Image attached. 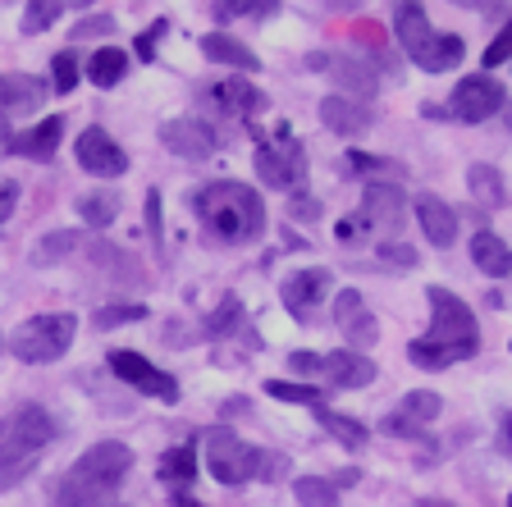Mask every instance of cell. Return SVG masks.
Listing matches in <instances>:
<instances>
[{
	"label": "cell",
	"instance_id": "1",
	"mask_svg": "<svg viewBox=\"0 0 512 507\" xmlns=\"http://www.w3.org/2000/svg\"><path fill=\"white\" fill-rule=\"evenodd\" d=\"M426 297H430V311H435V320H430V334L426 338L407 343V357H412V366L444 370V366H453V361L476 357L480 329H476V316H471L467 302H462L458 293H448V288H430Z\"/></svg>",
	"mask_w": 512,
	"mask_h": 507
},
{
	"label": "cell",
	"instance_id": "2",
	"mask_svg": "<svg viewBox=\"0 0 512 507\" xmlns=\"http://www.w3.org/2000/svg\"><path fill=\"white\" fill-rule=\"evenodd\" d=\"M192 211L202 220V229L211 233L215 243H229V247H243L256 243L261 229H266V201L261 192L247 188V183H206L197 197H192Z\"/></svg>",
	"mask_w": 512,
	"mask_h": 507
},
{
	"label": "cell",
	"instance_id": "3",
	"mask_svg": "<svg viewBox=\"0 0 512 507\" xmlns=\"http://www.w3.org/2000/svg\"><path fill=\"white\" fill-rule=\"evenodd\" d=\"M128 466H133V453L124 444H115V439L92 444L74 462V471H64L55 480V507H106L124 485Z\"/></svg>",
	"mask_w": 512,
	"mask_h": 507
},
{
	"label": "cell",
	"instance_id": "4",
	"mask_svg": "<svg viewBox=\"0 0 512 507\" xmlns=\"http://www.w3.org/2000/svg\"><path fill=\"white\" fill-rule=\"evenodd\" d=\"M394 32H398V42H403V51L412 55V64H421L426 74H444V69L462 64V51H467L462 37L430 28V19H426L421 5H398L394 10Z\"/></svg>",
	"mask_w": 512,
	"mask_h": 507
},
{
	"label": "cell",
	"instance_id": "5",
	"mask_svg": "<svg viewBox=\"0 0 512 507\" xmlns=\"http://www.w3.org/2000/svg\"><path fill=\"white\" fill-rule=\"evenodd\" d=\"M74 334H78V316H69V311L32 316L10 334V352L19 361H28V366H46V361L64 357L74 348Z\"/></svg>",
	"mask_w": 512,
	"mask_h": 507
},
{
	"label": "cell",
	"instance_id": "6",
	"mask_svg": "<svg viewBox=\"0 0 512 507\" xmlns=\"http://www.w3.org/2000/svg\"><path fill=\"white\" fill-rule=\"evenodd\" d=\"M51 439H55V421L37 407V402H23V407H14L10 416H0V462L37 457Z\"/></svg>",
	"mask_w": 512,
	"mask_h": 507
},
{
	"label": "cell",
	"instance_id": "7",
	"mask_svg": "<svg viewBox=\"0 0 512 507\" xmlns=\"http://www.w3.org/2000/svg\"><path fill=\"white\" fill-rule=\"evenodd\" d=\"M202 453H206V471L220 485H247V480H256V466H261V448L238 439L234 430H211Z\"/></svg>",
	"mask_w": 512,
	"mask_h": 507
},
{
	"label": "cell",
	"instance_id": "8",
	"mask_svg": "<svg viewBox=\"0 0 512 507\" xmlns=\"http://www.w3.org/2000/svg\"><path fill=\"white\" fill-rule=\"evenodd\" d=\"M503 106H508V92H503V83L494 74L462 78V83L453 87V96H448V110H453L462 124H485V119H494Z\"/></svg>",
	"mask_w": 512,
	"mask_h": 507
},
{
	"label": "cell",
	"instance_id": "9",
	"mask_svg": "<svg viewBox=\"0 0 512 507\" xmlns=\"http://www.w3.org/2000/svg\"><path fill=\"white\" fill-rule=\"evenodd\" d=\"M256 174H261V183H270V188L293 192L302 183V174H307V147H302L298 138H288V133L266 142V147H256Z\"/></svg>",
	"mask_w": 512,
	"mask_h": 507
},
{
	"label": "cell",
	"instance_id": "10",
	"mask_svg": "<svg viewBox=\"0 0 512 507\" xmlns=\"http://www.w3.org/2000/svg\"><path fill=\"white\" fill-rule=\"evenodd\" d=\"M110 370H115L133 393H147V398H156V402H179V380L165 375L160 366H151L142 352H128V348L110 352Z\"/></svg>",
	"mask_w": 512,
	"mask_h": 507
},
{
	"label": "cell",
	"instance_id": "11",
	"mask_svg": "<svg viewBox=\"0 0 512 507\" xmlns=\"http://www.w3.org/2000/svg\"><path fill=\"white\" fill-rule=\"evenodd\" d=\"M74 156H78V165H83L87 174H101V179H115V174H124L128 169V151L110 138L106 128H87L83 138L74 142Z\"/></svg>",
	"mask_w": 512,
	"mask_h": 507
},
{
	"label": "cell",
	"instance_id": "12",
	"mask_svg": "<svg viewBox=\"0 0 512 507\" xmlns=\"http://www.w3.org/2000/svg\"><path fill=\"white\" fill-rule=\"evenodd\" d=\"M160 138H165V147H170L174 156H183V160H206V156H215V147H220L215 128L206 124V119H197V115L170 119V124L160 128Z\"/></svg>",
	"mask_w": 512,
	"mask_h": 507
},
{
	"label": "cell",
	"instance_id": "13",
	"mask_svg": "<svg viewBox=\"0 0 512 507\" xmlns=\"http://www.w3.org/2000/svg\"><path fill=\"white\" fill-rule=\"evenodd\" d=\"M202 101L211 110H220V115H229V119H252L256 110L266 106V92L261 87H252L247 78H220V83H211L202 92Z\"/></svg>",
	"mask_w": 512,
	"mask_h": 507
},
{
	"label": "cell",
	"instance_id": "14",
	"mask_svg": "<svg viewBox=\"0 0 512 507\" xmlns=\"http://www.w3.org/2000/svg\"><path fill=\"white\" fill-rule=\"evenodd\" d=\"M334 325L348 334L352 352L357 348H371L375 338H380V325L371 320V311H366V297L357 293V288H343L339 302H334Z\"/></svg>",
	"mask_w": 512,
	"mask_h": 507
},
{
	"label": "cell",
	"instance_id": "15",
	"mask_svg": "<svg viewBox=\"0 0 512 507\" xmlns=\"http://www.w3.org/2000/svg\"><path fill=\"white\" fill-rule=\"evenodd\" d=\"M330 270H298V275H288L284 284H279V297H284V307L293 311L298 320H307L311 311L325 302V293H330Z\"/></svg>",
	"mask_w": 512,
	"mask_h": 507
},
{
	"label": "cell",
	"instance_id": "16",
	"mask_svg": "<svg viewBox=\"0 0 512 507\" xmlns=\"http://www.w3.org/2000/svg\"><path fill=\"white\" fill-rule=\"evenodd\" d=\"M357 220H362L371 233L398 229V224H403V192H398L394 183H371V188L362 192V211H357Z\"/></svg>",
	"mask_w": 512,
	"mask_h": 507
},
{
	"label": "cell",
	"instance_id": "17",
	"mask_svg": "<svg viewBox=\"0 0 512 507\" xmlns=\"http://www.w3.org/2000/svg\"><path fill=\"white\" fill-rule=\"evenodd\" d=\"M320 375H325L334 389H366V384L375 380V361L352 348L320 352Z\"/></svg>",
	"mask_w": 512,
	"mask_h": 507
},
{
	"label": "cell",
	"instance_id": "18",
	"mask_svg": "<svg viewBox=\"0 0 512 507\" xmlns=\"http://www.w3.org/2000/svg\"><path fill=\"white\" fill-rule=\"evenodd\" d=\"M416 220H421V233H426L430 247H453L458 243V211H453L448 201L421 192V197H416Z\"/></svg>",
	"mask_w": 512,
	"mask_h": 507
},
{
	"label": "cell",
	"instance_id": "19",
	"mask_svg": "<svg viewBox=\"0 0 512 507\" xmlns=\"http://www.w3.org/2000/svg\"><path fill=\"white\" fill-rule=\"evenodd\" d=\"M320 124L334 128L339 138H362L371 128V110L362 101H348V96H325L320 101Z\"/></svg>",
	"mask_w": 512,
	"mask_h": 507
},
{
	"label": "cell",
	"instance_id": "20",
	"mask_svg": "<svg viewBox=\"0 0 512 507\" xmlns=\"http://www.w3.org/2000/svg\"><path fill=\"white\" fill-rule=\"evenodd\" d=\"M60 133H64V119L51 115V119H42L37 128H23V133H14L5 147H10L14 156H28V160H51L55 147H60Z\"/></svg>",
	"mask_w": 512,
	"mask_h": 507
},
{
	"label": "cell",
	"instance_id": "21",
	"mask_svg": "<svg viewBox=\"0 0 512 507\" xmlns=\"http://www.w3.org/2000/svg\"><path fill=\"white\" fill-rule=\"evenodd\" d=\"M471 261H476L480 275H490V279H508L512 275V247L490 229H480L476 238H471Z\"/></svg>",
	"mask_w": 512,
	"mask_h": 507
},
{
	"label": "cell",
	"instance_id": "22",
	"mask_svg": "<svg viewBox=\"0 0 512 507\" xmlns=\"http://www.w3.org/2000/svg\"><path fill=\"white\" fill-rule=\"evenodd\" d=\"M46 96V83L32 74H0V110H32Z\"/></svg>",
	"mask_w": 512,
	"mask_h": 507
},
{
	"label": "cell",
	"instance_id": "23",
	"mask_svg": "<svg viewBox=\"0 0 512 507\" xmlns=\"http://www.w3.org/2000/svg\"><path fill=\"white\" fill-rule=\"evenodd\" d=\"M202 51L211 55V60H220V64H234L238 74H252V69H256V55L247 51L243 42H234L229 32H206V37H202Z\"/></svg>",
	"mask_w": 512,
	"mask_h": 507
},
{
	"label": "cell",
	"instance_id": "24",
	"mask_svg": "<svg viewBox=\"0 0 512 507\" xmlns=\"http://www.w3.org/2000/svg\"><path fill=\"white\" fill-rule=\"evenodd\" d=\"M467 188L480 206H490V211H503V201H508V188H503V174L494 165H471L467 169Z\"/></svg>",
	"mask_w": 512,
	"mask_h": 507
},
{
	"label": "cell",
	"instance_id": "25",
	"mask_svg": "<svg viewBox=\"0 0 512 507\" xmlns=\"http://www.w3.org/2000/svg\"><path fill=\"white\" fill-rule=\"evenodd\" d=\"M330 74L339 78V87L348 92V101H371L375 96V69H366V64H357V60H339V64H330Z\"/></svg>",
	"mask_w": 512,
	"mask_h": 507
},
{
	"label": "cell",
	"instance_id": "26",
	"mask_svg": "<svg viewBox=\"0 0 512 507\" xmlns=\"http://www.w3.org/2000/svg\"><path fill=\"white\" fill-rule=\"evenodd\" d=\"M78 247H83V233H78V229H60V233H46L42 243L32 247L28 261L32 265H55V261H69Z\"/></svg>",
	"mask_w": 512,
	"mask_h": 507
},
{
	"label": "cell",
	"instance_id": "27",
	"mask_svg": "<svg viewBox=\"0 0 512 507\" xmlns=\"http://www.w3.org/2000/svg\"><path fill=\"white\" fill-rule=\"evenodd\" d=\"M124 74H128V51H119V46H101V51L87 60V78H92L96 87H115Z\"/></svg>",
	"mask_w": 512,
	"mask_h": 507
},
{
	"label": "cell",
	"instance_id": "28",
	"mask_svg": "<svg viewBox=\"0 0 512 507\" xmlns=\"http://www.w3.org/2000/svg\"><path fill=\"white\" fill-rule=\"evenodd\" d=\"M78 215H83L92 229H106L119 215V197L115 192H87V197H78Z\"/></svg>",
	"mask_w": 512,
	"mask_h": 507
},
{
	"label": "cell",
	"instance_id": "29",
	"mask_svg": "<svg viewBox=\"0 0 512 507\" xmlns=\"http://www.w3.org/2000/svg\"><path fill=\"white\" fill-rule=\"evenodd\" d=\"M197 476V448L183 444V448H170V453L160 457V480H170V485H188Z\"/></svg>",
	"mask_w": 512,
	"mask_h": 507
},
{
	"label": "cell",
	"instance_id": "30",
	"mask_svg": "<svg viewBox=\"0 0 512 507\" xmlns=\"http://www.w3.org/2000/svg\"><path fill=\"white\" fill-rule=\"evenodd\" d=\"M293 498H298L302 507H339V489H334L330 480H320V476L293 480Z\"/></svg>",
	"mask_w": 512,
	"mask_h": 507
},
{
	"label": "cell",
	"instance_id": "31",
	"mask_svg": "<svg viewBox=\"0 0 512 507\" xmlns=\"http://www.w3.org/2000/svg\"><path fill=\"white\" fill-rule=\"evenodd\" d=\"M316 421L325 425L339 444H348V448H362L366 444V430L352 421V416H339V412H330V407H316Z\"/></svg>",
	"mask_w": 512,
	"mask_h": 507
},
{
	"label": "cell",
	"instance_id": "32",
	"mask_svg": "<svg viewBox=\"0 0 512 507\" xmlns=\"http://www.w3.org/2000/svg\"><path fill=\"white\" fill-rule=\"evenodd\" d=\"M60 0H32L28 10H23V32H46L55 19H60Z\"/></svg>",
	"mask_w": 512,
	"mask_h": 507
},
{
	"label": "cell",
	"instance_id": "33",
	"mask_svg": "<svg viewBox=\"0 0 512 507\" xmlns=\"http://www.w3.org/2000/svg\"><path fill=\"white\" fill-rule=\"evenodd\" d=\"M439 407H444V402H439V393H430V389H416V393H407V402H403V416H412V421L421 425V421H435V416H439Z\"/></svg>",
	"mask_w": 512,
	"mask_h": 507
},
{
	"label": "cell",
	"instance_id": "34",
	"mask_svg": "<svg viewBox=\"0 0 512 507\" xmlns=\"http://www.w3.org/2000/svg\"><path fill=\"white\" fill-rule=\"evenodd\" d=\"M238 320H243V307H238V297H224L220 311H215V316L202 325V334H206V338H220V334H229Z\"/></svg>",
	"mask_w": 512,
	"mask_h": 507
},
{
	"label": "cell",
	"instance_id": "35",
	"mask_svg": "<svg viewBox=\"0 0 512 507\" xmlns=\"http://www.w3.org/2000/svg\"><path fill=\"white\" fill-rule=\"evenodd\" d=\"M266 393H270V398H279V402H302V407H320V393H316V389H307V384L270 380V384H266Z\"/></svg>",
	"mask_w": 512,
	"mask_h": 507
},
{
	"label": "cell",
	"instance_id": "36",
	"mask_svg": "<svg viewBox=\"0 0 512 507\" xmlns=\"http://www.w3.org/2000/svg\"><path fill=\"white\" fill-rule=\"evenodd\" d=\"M51 83H55V92H74V83H78V55L74 51H60L51 60Z\"/></svg>",
	"mask_w": 512,
	"mask_h": 507
},
{
	"label": "cell",
	"instance_id": "37",
	"mask_svg": "<svg viewBox=\"0 0 512 507\" xmlns=\"http://www.w3.org/2000/svg\"><path fill=\"white\" fill-rule=\"evenodd\" d=\"M92 320L96 329H119V325H133V320H147V307H101Z\"/></svg>",
	"mask_w": 512,
	"mask_h": 507
},
{
	"label": "cell",
	"instance_id": "38",
	"mask_svg": "<svg viewBox=\"0 0 512 507\" xmlns=\"http://www.w3.org/2000/svg\"><path fill=\"white\" fill-rule=\"evenodd\" d=\"M32 466H37V457H14V462H0V494H5V489H14L19 480H28Z\"/></svg>",
	"mask_w": 512,
	"mask_h": 507
},
{
	"label": "cell",
	"instance_id": "39",
	"mask_svg": "<svg viewBox=\"0 0 512 507\" xmlns=\"http://www.w3.org/2000/svg\"><path fill=\"white\" fill-rule=\"evenodd\" d=\"M288 476V457L284 453H270V448H261V466H256V480H266V485H275V480Z\"/></svg>",
	"mask_w": 512,
	"mask_h": 507
},
{
	"label": "cell",
	"instance_id": "40",
	"mask_svg": "<svg viewBox=\"0 0 512 507\" xmlns=\"http://www.w3.org/2000/svg\"><path fill=\"white\" fill-rule=\"evenodd\" d=\"M512 60V23H503V32L494 37L490 46H485V69H494V64H508Z\"/></svg>",
	"mask_w": 512,
	"mask_h": 507
},
{
	"label": "cell",
	"instance_id": "41",
	"mask_svg": "<svg viewBox=\"0 0 512 507\" xmlns=\"http://www.w3.org/2000/svg\"><path fill=\"white\" fill-rule=\"evenodd\" d=\"M375 252H380V261L403 265V270H407V265H416V252H412V247H403V243H380Z\"/></svg>",
	"mask_w": 512,
	"mask_h": 507
},
{
	"label": "cell",
	"instance_id": "42",
	"mask_svg": "<svg viewBox=\"0 0 512 507\" xmlns=\"http://www.w3.org/2000/svg\"><path fill=\"white\" fill-rule=\"evenodd\" d=\"M106 32H115V19L110 14H96V19H83L74 28V37H106Z\"/></svg>",
	"mask_w": 512,
	"mask_h": 507
},
{
	"label": "cell",
	"instance_id": "43",
	"mask_svg": "<svg viewBox=\"0 0 512 507\" xmlns=\"http://www.w3.org/2000/svg\"><path fill=\"white\" fill-rule=\"evenodd\" d=\"M14 206H19V183H14V179H0V224L14 215Z\"/></svg>",
	"mask_w": 512,
	"mask_h": 507
},
{
	"label": "cell",
	"instance_id": "44",
	"mask_svg": "<svg viewBox=\"0 0 512 507\" xmlns=\"http://www.w3.org/2000/svg\"><path fill=\"white\" fill-rule=\"evenodd\" d=\"M334 233H339V243H362V238H366V233H371V229H366V224L362 220H357V215H348V220H339V229H334Z\"/></svg>",
	"mask_w": 512,
	"mask_h": 507
},
{
	"label": "cell",
	"instance_id": "45",
	"mask_svg": "<svg viewBox=\"0 0 512 507\" xmlns=\"http://www.w3.org/2000/svg\"><path fill=\"white\" fill-rule=\"evenodd\" d=\"M384 430L398 434V439H421V425H416L412 416H389V421H384Z\"/></svg>",
	"mask_w": 512,
	"mask_h": 507
},
{
	"label": "cell",
	"instance_id": "46",
	"mask_svg": "<svg viewBox=\"0 0 512 507\" xmlns=\"http://www.w3.org/2000/svg\"><path fill=\"white\" fill-rule=\"evenodd\" d=\"M293 370L316 380V375H320V357H316V352H293Z\"/></svg>",
	"mask_w": 512,
	"mask_h": 507
},
{
	"label": "cell",
	"instance_id": "47",
	"mask_svg": "<svg viewBox=\"0 0 512 507\" xmlns=\"http://www.w3.org/2000/svg\"><path fill=\"white\" fill-rule=\"evenodd\" d=\"M165 28H170V23H151V32L138 42V55H142V60H151V51H156V37H165Z\"/></svg>",
	"mask_w": 512,
	"mask_h": 507
},
{
	"label": "cell",
	"instance_id": "48",
	"mask_svg": "<svg viewBox=\"0 0 512 507\" xmlns=\"http://www.w3.org/2000/svg\"><path fill=\"white\" fill-rule=\"evenodd\" d=\"M293 215H298V220H316V215H320L316 197H293Z\"/></svg>",
	"mask_w": 512,
	"mask_h": 507
},
{
	"label": "cell",
	"instance_id": "49",
	"mask_svg": "<svg viewBox=\"0 0 512 507\" xmlns=\"http://www.w3.org/2000/svg\"><path fill=\"white\" fill-rule=\"evenodd\" d=\"M499 453L512 457V412H503V421H499Z\"/></svg>",
	"mask_w": 512,
	"mask_h": 507
},
{
	"label": "cell",
	"instance_id": "50",
	"mask_svg": "<svg viewBox=\"0 0 512 507\" xmlns=\"http://www.w3.org/2000/svg\"><path fill=\"white\" fill-rule=\"evenodd\" d=\"M416 507H448V503H435V498H430V503H416Z\"/></svg>",
	"mask_w": 512,
	"mask_h": 507
},
{
	"label": "cell",
	"instance_id": "51",
	"mask_svg": "<svg viewBox=\"0 0 512 507\" xmlns=\"http://www.w3.org/2000/svg\"><path fill=\"white\" fill-rule=\"evenodd\" d=\"M503 115H508V124H512V101H508V106H503Z\"/></svg>",
	"mask_w": 512,
	"mask_h": 507
},
{
	"label": "cell",
	"instance_id": "52",
	"mask_svg": "<svg viewBox=\"0 0 512 507\" xmlns=\"http://www.w3.org/2000/svg\"><path fill=\"white\" fill-rule=\"evenodd\" d=\"M179 507H192V503H188V498H183V503H179Z\"/></svg>",
	"mask_w": 512,
	"mask_h": 507
},
{
	"label": "cell",
	"instance_id": "53",
	"mask_svg": "<svg viewBox=\"0 0 512 507\" xmlns=\"http://www.w3.org/2000/svg\"><path fill=\"white\" fill-rule=\"evenodd\" d=\"M115 507H128V503H115Z\"/></svg>",
	"mask_w": 512,
	"mask_h": 507
},
{
	"label": "cell",
	"instance_id": "54",
	"mask_svg": "<svg viewBox=\"0 0 512 507\" xmlns=\"http://www.w3.org/2000/svg\"><path fill=\"white\" fill-rule=\"evenodd\" d=\"M508 507H512V498H508Z\"/></svg>",
	"mask_w": 512,
	"mask_h": 507
}]
</instances>
